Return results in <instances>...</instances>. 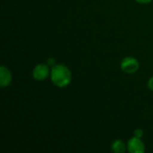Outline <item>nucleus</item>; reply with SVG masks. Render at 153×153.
I'll return each instance as SVG.
<instances>
[{"label":"nucleus","instance_id":"f03ea898","mask_svg":"<svg viewBox=\"0 0 153 153\" xmlns=\"http://www.w3.org/2000/svg\"><path fill=\"white\" fill-rule=\"evenodd\" d=\"M121 69L129 74H133L139 70L140 64L138 60L133 56H126L121 62Z\"/></svg>","mask_w":153,"mask_h":153},{"label":"nucleus","instance_id":"f257e3e1","mask_svg":"<svg viewBox=\"0 0 153 153\" xmlns=\"http://www.w3.org/2000/svg\"><path fill=\"white\" fill-rule=\"evenodd\" d=\"M50 77L51 81L56 86L59 88H64L70 83L72 80V74L67 66L58 64L52 66Z\"/></svg>","mask_w":153,"mask_h":153},{"label":"nucleus","instance_id":"6e6552de","mask_svg":"<svg viewBox=\"0 0 153 153\" xmlns=\"http://www.w3.org/2000/svg\"><path fill=\"white\" fill-rule=\"evenodd\" d=\"M148 88L151 91H153V76L149 80V82H148Z\"/></svg>","mask_w":153,"mask_h":153},{"label":"nucleus","instance_id":"0eeeda50","mask_svg":"<svg viewBox=\"0 0 153 153\" xmlns=\"http://www.w3.org/2000/svg\"><path fill=\"white\" fill-rule=\"evenodd\" d=\"M134 136H136L138 138H142L143 136V130L141 129V128H137V129L134 130Z\"/></svg>","mask_w":153,"mask_h":153},{"label":"nucleus","instance_id":"423d86ee","mask_svg":"<svg viewBox=\"0 0 153 153\" xmlns=\"http://www.w3.org/2000/svg\"><path fill=\"white\" fill-rule=\"evenodd\" d=\"M112 152L115 153H124L126 150V146L124 142H122L121 140H117L112 143L111 146Z\"/></svg>","mask_w":153,"mask_h":153},{"label":"nucleus","instance_id":"1a4fd4ad","mask_svg":"<svg viewBox=\"0 0 153 153\" xmlns=\"http://www.w3.org/2000/svg\"><path fill=\"white\" fill-rule=\"evenodd\" d=\"M137 3H139V4H149V3H151L152 0H135Z\"/></svg>","mask_w":153,"mask_h":153},{"label":"nucleus","instance_id":"20e7f679","mask_svg":"<svg viewBox=\"0 0 153 153\" xmlns=\"http://www.w3.org/2000/svg\"><path fill=\"white\" fill-rule=\"evenodd\" d=\"M33 78L37 81H44L49 75V67L46 64L37 65L32 71Z\"/></svg>","mask_w":153,"mask_h":153},{"label":"nucleus","instance_id":"9d476101","mask_svg":"<svg viewBox=\"0 0 153 153\" xmlns=\"http://www.w3.org/2000/svg\"><path fill=\"white\" fill-rule=\"evenodd\" d=\"M55 60L53 59V58H48V65H50V66H54L55 65Z\"/></svg>","mask_w":153,"mask_h":153},{"label":"nucleus","instance_id":"7ed1b4c3","mask_svg":"<svg viewBox=\"0 0 153 153\" xmlns=\"http://www.w3.org/2000/svg\"><path fill=\"white\" fill-rule=\"evenodd\" d=\"M127 150L131 153H143L145 152V144L141 138L134 136L127 143Z\"/></svg>","mask_w":153,"mask_h":153},{"label":"nucleus","instance_id":"39448f33","mask_svg":"<svg viewBox=\"0 0 153 153\" xmlns=\"http://www.w3.org/2000/svg\"><path fill=\"white\" fill-rule=\"evenodd\" d=\"M12 82V74L9 69L4 65L0 67V85L1 87L8 86Z\"/></svg>","mask_w":153,"mask_h":153}]
</instances>
